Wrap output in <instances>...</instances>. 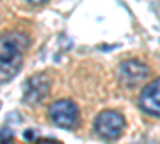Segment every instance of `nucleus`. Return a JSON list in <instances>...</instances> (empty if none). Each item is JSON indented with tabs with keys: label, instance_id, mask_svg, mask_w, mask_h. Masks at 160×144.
I'll return each mask as SVG.
<instances>
[{
	"label": "nucleus",
	"instance_id": "nucleus-8",
	"mask_svg": "<svg viewBox=\"0 0 160 144\" xmlns=\"http://www.w3.org/2000/svg\"><path fill=\"white\" fill-rule=\"evenodd\" d=\"M24 2H28L29 5H43V3L48 2V0H24Z\"/></svg>",
	"mask_w": 160,
	"mask_h": 144
},
{
	"label": "nucleus",
	"instance_id": "nucleus-2",
	"mask_svg": "<svg viewBox=\"0 0 160 144\" xmlns=\"http://www.w3.org/2000/svg\"><path fill=\"white\" fill-rule=\"evenodd\" d=\"M48 115L51 122L59 128L64 130H74L78 125L80 115L77 104L71 99H58L50 106Z\"/></svg>",
	"mask_w": 160,
	"mask_h": 144
},
{
	"label": "nucleus",
	"instance_id": "nucleus-7",
	"mask_svg": "<svg viewBox=\"0 0 160 144\" xmlns=\"http://www.w3.org/2000/svg\"><path fill=\"white\" fill-rule=\"evenodd\" d=\"M35 144H62V142L58 141V139H51V138H42V139H38Z\"/></svg>",
	"mask_w": 160,
	"mask_h": 144
},
{
	"label": "nucleus",
	"instance_id": "nucleus-3",
	"mask_svg": "<svg viewBox=\"0 0 160 144\" xmlns=\"http://www.w3.org/2000/svg\"><path fill=\"white\" fill-rule=\"evenodd\" d=\"M93 128L104 139H117L125 128L123 115L117 111H102L96 115Z\"/></svg>",
	"mask_w": 160,
	"mask_h": 144
},
{
	"label": "nucleus",
	"instance_id": "nucleus-6",
	"mask_svg": "<svg viewBox=\"0 0 160 144\" xmlns=\"http://www.w3.org/2000/svg\"><path fill=\"white\" fill-rule=\"evenodd\" d=\"M139 107L146 114L160 117V77L142 88L139 95Z\"/></svg>",
	"mask_w": 160,
	"mask_h": 144
},
{
	"label": "nucleus",
	"instance_id": "nucleus-4",
	"mask_svg": "<svg viewBox=\"0 0 160 144\" xmlns=\"http://www.w3.org/2000/svg\"><path fill=\"white\" fill-rule=\"evenodd\" d=\"M148 75H149V67L138 59H130V61L122 62L117 71L120 85L127 88L138 87L141 82H144L148 78Z\"/></svg>",
	"mask_w": 160,
	"mask_h": 144
},
{
	"label": "nucleus",
	"instance_id": "nucleus-1",
	"mask_svg": "<svg viewBox=\"0 0 160 144\" xmlns=\"http://www.w3.org/2000/svg\"><path fill=\"white\" fill-rule=\"evenodd\" d=\"M29 47V38L21 32H8L2 37L0 45V74L2 82H8L15 77L21 67L22 53Z\"/></svg>",
	"mask_w": 160,
	"mask_h": 144
},
{
	"label": "nucleus",
	"instance_id": "nucleus-5",
	"mask_svg": "<svg viewBox=\"0 0 160 144\" xmlns=\"http://www.w3.org/2000/svg\"><path fill=\"white\" fill-rule=\"evenodd\" d=\"M50 91V78L45 74H35L29 77L22 88V99L26 104H38L42 102Z\"/></svg>",
	"mask_w": 160,
	"mask_h": 144
},
{
	"label": "nucleus",
	"instance_id": "nucleus-9",
	"mask_svg": "<svg viewBox=\"0 0 160 144\" xmlns=\"http://www.w3.org/2000/svg\"><path fill=\"white\" fill-rule=\"evenodd\" d=\"M2 144H15L13 142V139H11V135H2Z\"/></svg>",
	"mask_w": 160,
	"mask_h": 144
}]
</instances>
